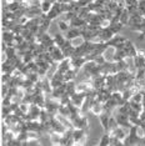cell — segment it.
<instances>
[{"label": "cell", "instance_id": "1", "mask_svg": "<svg viewBox=\"0 0 145 146\" xmlns=\"http://www.w3.org/2000/svg\"><path fill=\"white\" fill-rule=\"evenodd\" d=\"M138 127L139 126L133 124L130 126V132L128 136H125L123 140V145H145V136L140 137L138 135Z\"/></svg>", "mask_w": 145, "mask_h": 146}, {"label": "cell", "instance_id": "2", "mask_svg": "<svg viewBox=\"0 0 145 146\" xmlns=\"http://www.w3.org/2000/svg\"><path fill=\"white\" fill-rule=\"evenodd\" d=\"M72 139L74 144H84V140L86 139V129H75L72 131Z\"/></svg>", "mask_w": 145, "mask_h": 146}, {"label": "cell", "instance_id": "3", "mask_svg": "<svg viewBox=\"0 0 145 146\" xmlns=\"http://www.w3.org/2000/svg\"><path fill=\"white\" fill-rule=\"evenodd\" d=\"M54 41H55V44H57V46H59V48H63L65 42L68 41V39L64 38V36L60 35V34H55L54 35Z\"/></svg>", "mask_w": 145, "mask_h": 146}, {"label": "cell", "instance_id": "4", "mask_svg": "<svg viewBox=\"0 0 145 146\" xmlns=\"http://www.w3.org/2000/svg\"><path fill=\"white\" fill-rule=\"evenodd\" d=\"M99 145H110V134L109 132H105L101 140L99 141Z\"/></svg>", "mask_w": 145, "mask_h": 146}, {"label": "cell", "instance_id": "5", "mask_svg": "<svg viewBox=\"0 0 145 146\" xmlns=\"http://www.w3.org/2000/svg\"><path fill=\"white\" fill-rule=\"evenodd\" d=\"M141 94H143V105H145V89H141Z\"/></svg>", "mask_w": 145, "mask_h": 146}]
</instances>
